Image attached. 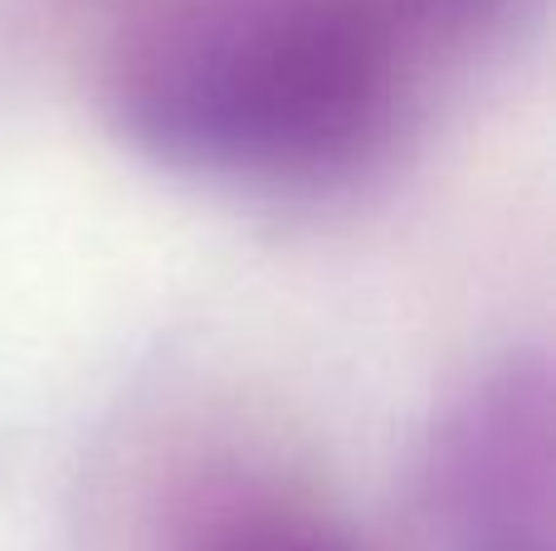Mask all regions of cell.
I'll return each mask as SVG.
<instances>
[{
    "label": "cell",
    "mask_w": 556,
    "mask_h": 551,
    "mask_svg": "<svg viewBox=\"0 0 556 551\" xmlns=\"http://www.w3.org/2000/svg\"><path fill=\"white\" fill-rule=\"evenodd\" d=\"M201 551H362V547L307 513L260 508V513L230 517L225 527H215V537L201 542Z\"/></svg>",
    "instance_id": "cell-4"
},
{
    "label": "cell",
    "mask_w": 556,
    "mask_h": 551,
    "mask_svg": "<svg viewBox=\"0 0 556 551\" xmlns=\"http://www.w3.org/2000/svg\"><path fill=\"white\" fill-rule=\"evenodd\" d=\"M552 367L513 351L459 386L415 464L430 551H552Z\"/></svg>",
    "instance_id": "cell-2"
},
{
    "label": "cell",
    "mask_w": 556,
    "mask_h": 551,
    "mask_svg": "<svg viewBox=\"0 0 556 551\" xmlns=\"http://www.w3.org/2000/svg\"><path fill=\"white\" fill-rule=\"evenodd\" d=\"M366 5L430 74L434 64H454L473 49L508 39L542 0H366Z\"/></svg>",
    "instance_id": "cell-3"
},
{
    "label": "cell",
    "mask_w": 556,
    "mask_h": 551,
    "mask_svg": "<svg viewBox=\"0 0 556 551\" xmlns=\"http://www.w3.org/2000/svg\"><path fill=\"white\" fill-rule=\"evenodd\" d=\"M98 78L113 132L147 162L313 185L381 152L425 68L366 0H132Z\"/></svg>",
    "instance_id": "cell-1"
}]
</instances>
